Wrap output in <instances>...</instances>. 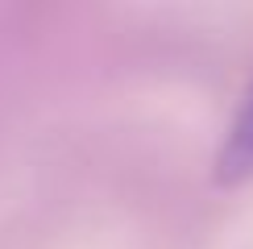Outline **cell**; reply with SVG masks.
I'll list each match as a JSON object with an SVG mask.
<instances>
[{"instance_id": "obj_1", "label": "cell", "mask_w": 253, "mask_h": 249, "mask_svg": "<svg viewBox=\"0 0 253 249\" xmlns=\"http://www.w3.org/2000/svg\"><path fill=\"white\" fill-rule=\"evenodd\" d=\"M245 179H253V87L245 91V100H241L237 117L224 133V145L216 154V183L220 187H237Z\"/></svg>"}]
</instances>
